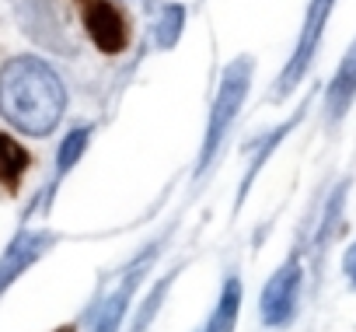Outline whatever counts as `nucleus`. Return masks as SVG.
Wrapping results in <instances>:
<instances>
[{"label": "nucleus", "mask_w": 356, "mask_h": 332, "mask_svg": "<svg viewBox=\"0 0 356 332\" xmlns=\"http://www.w3.org/2000/svg\"><path fill=\"white\" fill-rule=\"evenodd\" d=\"M67 109V91L56 70L35 56H15L0 67V116L25 136L56 129Z\"/></svg>", "instance_id": "f257e3e1"}, {"label": "nucleus", "mask_w": 356, "mask_h": 332, "mask_svg": "<svg viewBox=\"0 0 356 332\" xmlns=\"http://www.w3.org/2000/svg\"><path fill=\"white\" fill-rule=\"evenodd\" d=\"M248 84H252V60L241 56L220 77V88H217V98H213V112H210V122H207L203 154H200V172L210 168L213 154L220 150V143H224V136H227V129H231V122H234V116H238V109H241V102L248 95Z\"/></svg>", "instance_id": "f03ea898"}, {"label": "nucleus", "mask_w": 356, "mask_h": 332, "mask_svg": "<svg viewBox=\"0 0 356 332\" xmlns=\"http://www.w3.org/2000/svg\"><path fill=\"white\" fill-rule=\"evenodd\" d=\"M332 8H335V0H311L307 18H304V29H300V39H297V49H293V56H290L286 70L280 74V84H276L273 98H286V95L300 84V77L307 74V67H311V60H314V53H318L321 29H325V22H328Z\"/></svg>", "instance_id": "7ed1b4c3"}, {"label": "nucleus", "mask_w": 356, "mask_h": 332, "mask_svg": "<svg viewBox=\"0 0 356 332\" xmlns=\"http://www.w3.org/2000/svg\"><path fill=\"white\" fill-rule=\"evenodd\" d=\"M300 259L290 255L266 283L262 290V322L266 325H286L297 311V297H300Z\"/></svg>", "instance_id": "20e7f679"}, {"label": "nucleus", "mask_w": 356, "mask_h": 332, "mask_svg": "<svg viewBox=\"0 0 356 332\" xmlns=\"http://www.w3.org/2000/svg\"><path fill=\"white\" fill-rule=\"evenodd\" d=\"M81 15H84V29L95 39V46L108 56L122 53L129 42V29L126 18L108 4V0H81Z\"/></svg>", "instance_id": "39448f33"}, {"label": "nucleus", "mask_w": 356, "mask_h": 332, "mask_svg": "<svg viewBox=\"0 0 356 332\" xmlns=\"http://www.w3.org/2000/svg\"><path fill=\"white\" fill-rule=\"evenodd\" d=\"M49 245H53V235H46V231H22L8 245V252L0 255V294H4Z\"/></svg>", "instance_id": "423d86ee"}, {"label": "nucleus", "mask_w": 356, "mask_h": 332, "mask_svg": "<svg viewBox=\"0 0 356 332\" xmlns=\"http://www.w3.org/2000/svg\"><path fill=\"white\" fill-rule=\"evenodd\" d=\"M353 98H356V42L349 46V53L342 56V63H339V70L328 84V102H325L328 119H342L349 112Z\"/></svg>", "instance_id": "0eeeda50"}, {"label": "nucleus", "mask_w": 356, "mask_h": 332, "mask_svg": "<svg viewBox=\"0 0 356 332\" xmlns=\"http://www.w3.org/2000/svg\"><path fill=\"white\" fill-rule=\"evenodd\" d=\"M150 259H154V255H143V262H140L136 269H129V276L119 283V290L105 301V308L98 311L95 332H115V329H119V322H122V315H126V308H129V297H133V290H136V280H140V273L150 266Z\"/></svg>", "instance_id": "6e6552de"}, {"label": "nucleus", "mask_w": 356, "mask_h": 332, "mask_svg": "<svg viewBox=\"0 0 356 332\" xmlns=\"http://www.w3.org/2000/svg\"><path fill=\"white\" fill-rule=\"evenodd\" d=\"M238 308H241V280L231 276L220 290V301L210 315V322L203 325V332H234L238 325Z\"/></svg>", "instance_id": "1a4fd4ad"}, {"label": "nucleus", "mask_w": 356, "mask_h": 332, "mask_svg": "<svg viewBox=\"0 0 356 332\" xmlns=\"http://www.w3.org/2000/svg\"><path fill=\"white\" fill-rule=\"evenodd\" d=\"M25 168H29V150L15 136L0 133V186L15 193L22 175H25Z\"/></svg>", "instance_id": "9d476101"}, {"label": "nucleus", "mask_w": 356, "mask_h": 332, "mask_svg": "<svg viewBox=\"0 0 356 332\" xmlns=\"http://www.w3.org/2000/svg\"><path fill=\"white\" fill-rule=\"evenodd\" d=\"M88 136H91L88 129H74V133H70V136L60 143V157H56V168H60V175L74 168V161H77V157L84 154V147H88Z\"/></svg>", "instance_id": "9b49d317"}, {"label": "nucleus", "mask_w": 356, "mask_h": 332, "mask_svg": "<svg viewBox=\"0 0 356 332\" xmlns=\"http://www.w3.org/2000/svg\"><path fill=\"white\" fill-rule=\"evenodd\" d=\"M182 22H186V11L182 8H168L164 15H161V22H157V46H175V39H178V32H182Z\"/></svg>", "instance_id": "f8f14e48"}, {"label": "nucleus", "mask_w": 356, "mask_h": 332, "mask_svg": "<svg viewBox=\"0 0 356 332\" xmlns=\"http://www.w3.org/2000/svg\"><path fill=\"white\" fill-rule=\"evenodd\" d=\"M342 269H346V276H349V283L356 287V242L349 245V252H346V259H342Z\"/></svg>", "instance_id": "ddd939ff"}]
</instances>
